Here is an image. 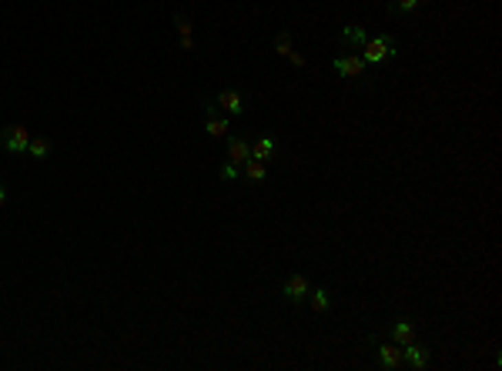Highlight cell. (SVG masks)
I'll return each mask as SVG.
<instances>
[{
	"mask_svg": "<svg viewBox=\"0 0 502 371\" xmlns=\"http://www.w3.org/2000/svg\"><path fill=\"white\" fill-rule=\"evenodd\" d=\"M358 54H362V60H365L369 67H382V64H389V60L399 54V44H395V37H389V34H375V37L365 41V47L358 50Z\"/></svg>",
	"mask_w": 502,
	"mask_h": 371,
	"instance_id": "cell-1",
	"label": "cell"
},
{
	"mask_svg": "<svg viewBox=\"0 0 502 371\" xmlns=\"http://www.w3.org/2000/svg\"><path fill=\"white\" fill-rule=\"evenodd\" d=\"M331 71L338 77H345V80H365V71H369V64L362 60V54H355V50H349V54H338L335 60H331Z\"/></svg>",
	"mask_w": 502,
	"mask_h": 371,
	"instance_id": "cell-2",
	"label": "cell"
},
{
	"mask_svg": "<svg viewBox=\"0 0 502 371\" xmlns=\"http://www.w3.org/2000/svg\"><path fill=\"white\" fill-rule=\"evenodd\" d=\"M369 341L375 345L378 368H385V371L402 368V345H395V341H382L378 335H369Z\"/></svg>",
	"mask_w": 502,
	"mask_h": 371,
	"instance_id": "cell-3",
	"label": "cell"
},
{
	"mask_svg": "<svg viewBox=\"0 0 502 371\" xmlns=\"http://www.w3.org/2000/svg\"><path fill=\"white\" fill-rule=\"evenodd\" d=\"M27 144H30V131L14 124V127H0V148L10 150V154H27Z\"/></svg>",
	"mask_w": 502,
	"mask_h": 371,
	"instance_id": "cell-4",
	"label": "cell"
},
{
	"mask_svg": "<svg viewBox=\"0 0 502 371\" xmlns=\"http://www.w3.org/2000/svg\"><path fill=\"white\" fill-rule=\"evenodd\" d=\"M308 291H312V281H308L305 274H288L285 284H281V297H285L288 304H301V301H308Z\"/></svg>",
	"mask_w": 502,
	"mask_h": 371,
	"instance_id": "cell-5",
	"label": "cell"
},
{
	"mask_svg": "<svg viewBox=\"0 0 502 371\" xmlns=\"http://www.w3.org/2000/svg\"><path fill=\"white\" fill-rule=\"evenodd\" d=\"M215 107H225L228 114L241 117L248 111V94H241V91H218L215 94Z\"/></svg>",
	"mask_w": 502,
	"mask_h": 371,
	"instance_id": "cell-6",
	"label": "cell"
},
{
	"mask_svg": "<svg viewBox=\"0 0 502 371\" xmlns=\"http://www.w3.org/2000/svg\"><path fill=\"white\" fill-rule=\"evenodd\" d=\"M275 154H278V137L275 134H258V137L251 141V161L268 164V161H275Z\"/></svg>",
	"mask_w": 502,
	"mask_h": 371,
	"instance_id": "cell-7",
	"label": "cell"
},
{
	"mask_svg": "<svg viewBox=\"0 0 502 371\" xmlns=\"http://www.w3.org/2000/svg\"><path fill=\"white\" fill-rule=\"evenodd\" d=\"M428 361H432V355H428L426 345H419V341H408V345H402V365H408V368L422 371V368H428Z\"/></svg>",
	"mask_w": 502,
	"mask_h": 371,
	"instance_id": "cell-8",
	"label": "cell"
},
{
	"mask_svg": "<svg viewBox=\"0 0 502 371\" xmlns=\"http://www.w3.org/2000/svg\"><path fill=\"white\" fill-rule=\"evenodd\" d=\"M389 338H392L395 345H408V341H415V322H412L408 315L395 318V322L389 324Z\"/></svg>",
	"mask_w": 502,
	"mask_h": 371,
	"instance_id": "cell-9",
	"label": "cell"
},
{
	"mask_svg": "<svg viewBox=\"0 0 502 371\" xmlns=\"http://www.w3.org/2000/svg\"><path fill=\"white\" fill-rule=\"evenodd\" d=\"M215 111H218V107L208 100V104H204V114H208V117H204V131H208L211 137H228V134H231V124H228V117H218Z\"/></svg>",
	"mask_w": 502,
	"mask_h": 371,
	"instance_id": "cell-10",
	"label": "cell"
},
{
	"mask_svg": "<svg viewBox=\"0 0 502 371\" xmlns=\"http://www.w3.org/2000/svg\"><path fill=\"white\" fill-rule=\"evenodd\" d=\"M275 50L288 60V64H295V67H305V57H301L298 50L292 47V34L288 30H278V37H275Z\"/></svg>",
	"mask_w": 502,
	"mask_h": 371,
	"instance_id": "cell-11",
	"label": "cell"
},
{
	"mask_svg": "<svg viewBox=\"0 0 502 371\" xmlns=\"http://www.w3.org/2000/svg\"><path fill=\"white\" fill-rule=\"evenodd\" d=\"M338 37H342V44H345L349 50H362L365 47V41H369V30H365L362 24H349V27H342Z\"/></svg>",
	"mask_w": 502,
	"mask_h": 371,
	"instance_id": "cell-12",
	"label": "cell"
},
{
	"mask_svg": "<svg viewBox=\"0 0 502 371\" xmlns=\"http://www.w3.org/2000/svg\"><path fill=\"white\" fill-rule=\"evenodd\" d=\"M248 157H251V144L245 137H228V161H231V164L241 168Z\"/></svg>",
	"mask_w": 502,
	"mask_h": 371,
	"instance_id": "cell-13",
	"label": "cell"
},
{
	"mask_svg": "<svg viewBox=\"0 0 502 371\" xmlns=\"http://www.w3.org/2000/svg\"><path fill=\"white\" fill-rule=\"evenodd\" d=\"M241 177H245V181H251V184H261V181H265V177H268V164H261V161H245V164H241Z\"/></svg>",
	"mask_w": 502,
	"mask_h": 371,
	"instance_id": "cell-14",
	"label": "cell"
},
{
	"mask_svg": "<svg viewBox=\"0 0 502 371\" xmlns=\"http://www.w3.org/2000/svg\"><path fill=\"white\" fill-rule=\"evenodd\" d=\"M308 301H312V308H315L318 315H328V311H331V304H335L328 288H312V291H308Z\"/></svg>",
	"mask_w": 502,
	"mask_h": 371,
	"instance_id": "cell-15",
	"label": "cell"
},
{
	"mask_svg": "<svg viewBox=\"0 0 502 371\" xmlns=\"http://www.w3.org/2000/svg\"><path fill=\"white\" fill-rule=\"evenodd\" d=\"M175 27H177V34H181V50L191 54V50H195V41H191V21H188L184 14H175Z\"/></svg>",
	"mask_w": 502,
	"mask_h": 371,
	"instance_id": "cell-16",
	"label": "cell"
},
{
	"mask_svg": "<svg viewBox=\"0 0 502 371\" xmlns=\"http://www.w3.org/2000/svg\"><path fill=\"white\" fill-rule=\"evenodd\" d=\"M419 10V0H392L389 3V14L392 17H408V14H415Z\"/></svg>",
	"mask_w": 502,
	"mask_h": 371,
	"instance_id": "cell-17",
	"label": "cell"
},
{
	"mask_svg": "<svg viewBox=\"0 0 502 371\" xmlns=\"http://www.w3.org/2000/svg\"><path fill=\"white\" fill-rule=\"evenodd\" d=\"M27 154H30L34 161H44V157H50V141H44V137H30Z\"/></svg>",
	"mask_w": 502,
	"mask_h": 371,
	"instance_id": "cell-18",
	"label": "cell"
},
{
	"mask_svg": "<svg viewBox=\"0 0 502 371\" xmlns=\"http://www.w3.org/2000/svg\"><path fill=\"white\" fill-rule=\"evenodd\" d=\"M218 177H221V181H238V177H241V168H238V164H231V161H225V164H221V171H218Z\"/></svg>",
	"mask_w": 502,
	"mask_h": 371,
	"instance_id": "cell-19",
	"label": "cell"
},
{
	"mask_svg": "<svg viewBox=\"0 0 502 371\" xmlns=\"http://www.w3.org/2000/svg\"><path fill=\"white\" fill-rule=\"evenodd\" d=\"M3 204H7V188L0 184V207H3Z\"/></svg>",
	"mask_w": 502,
	"mask_h": 371,
	"instance_id": "cell-20",
	"label": "cell"
},
{
	"mask_svg": "<svg viewBox=\"0 0 502 371\" xmlns=\"http://www.w3.org/2000/svg\"><path fill=\"white\" fill-rule=\"evenodd\" d=\"M419 3H432V0H419Z\"/></svg>",
	"mask_w": 502,
	"mask_h": 371,
	"instance_id": "cell-21",
	"label": "cell"
}]
</instances>
